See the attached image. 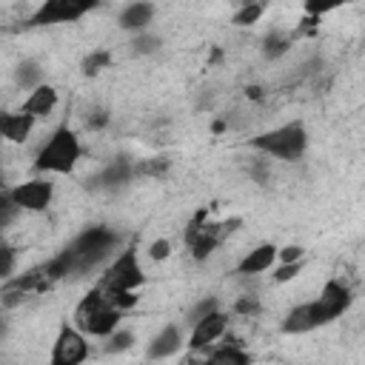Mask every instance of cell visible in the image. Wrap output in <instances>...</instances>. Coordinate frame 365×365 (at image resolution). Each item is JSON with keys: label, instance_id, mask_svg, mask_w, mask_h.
<instances>
[{"label": "cell", "instance_id": "30bf717a", "mask_svg": "<svg viewBox=\"0 0 365 365\" xmlns=\"http://www.w3.org/2000/svg\"><path fill=\"white\" fill-rule=\"evenodd\" d=\"M225 331H228V314L225 311H211V314H205L202 319H197L194 325H191V334H188V348L191 351H208L217 339H222L225 336Z\"/></svg>", "mask_w": 365, "mask_h": 365}, {"label": "cell", "instance_id": "8fae6325", "mask_svg": "<svg viewBox=\"0 0 365 365\" xmlns=\"http://www.w3.org/2000/svg\"><path fill=\"white\" fill-rule=\"evenodd\" d=\"M137 174H134V160L131 157H117V160H111L106 168H100L91 180H88V185L94 188V191H117V188H123L125 182H131Z\"/></svg>", "mask_w": 365, "mask_h": 365}, {"label": "cell", "instance_id": "7c38bea8", "mask_svg": "<svg viewBox=\"0 0 365 365\" xmlns=\"http://www.w3.org/2000/svg\"><path fill=\"white\" fill-rule=\"evenodd\" d=\"M277 259H279V248H277L274 242H259V245H254V248L237 262L234 274H237V277H259V274L271 271Z\"/></svg>", "mask_w": 365, "mask_h": 365}, {"label": "cell", "instance_id": "4316f807", "mask_svg": "<svg viewBox=\"0 0 365 365\" xmlns=\"http://www.w3.org/2000/svg\"><path fill=\"white\" fill-rule=\"evenodd\" d=\"M111 66V54L106 51V48H100V51H91L86 60H83V74H100L103 68H108Z\"/></svg>", "mask_w": 365, "mask_h": 365}, {"label": "cell", "instance_id": "4fadbf2b", "mask_svg": "<svg viewBox=\"0 0 365 365\" xmlns=\"http://www.w3.org/2000/svg\"><path fill=\"white\" fill-rule=\"evenodd\" d=\"M317 302L322 305V311H325V317L334 322L336 317H342L348 308H351V302H354V291L342 282V279H328L322 288H319V297H317Z\"/></svg>", "mask_w": 365, "mask_h": 365}, {"label": "cell", "instance_id": "83f0119b", "mask_svg": "<svg viewBox=\"0 0 365 365\" xmlns=\"http://www.w3.org/2000/svg\"><path fill=\"white\" fill-rule=\"evenodd\" d=\"M348 0H305V14L311 17H322V14H331L336 11L339 6H345Z\"/></svg>", "mask_w": 365, "mask_h": 365}, {"label": "cell", "instance_id": "d590c367", "mask_svg": "<svg viewBox=\"0 0 365 365\" xmlns=\"http://www.w3.org/2000/svg\"><path fill=\"white\" fill-rule=\"evenodd\" d=\"M245 3H251V0H245Z\"/></svg>", "mask_w": 365, "mask_h": 365}, {"label": "cell", "instance_id": "d4e9b609", "mask_svg": "<svg viewBox=\"0 0 365 365\" xmlns=\"http://www.w3.org/2000/svg\"><path fill=\"white\" fill-rule=\"evenodd\" d=\"M160 46H163V40H160L157 34H151L148 29H145V31H137L134 40H131V48H134L137 54H154V51H160Z\"/></svg>", "mask_w": 365, "mask_h": 365}, {"label": "cell", "instance_id": "603a6c76", "mask_svg": "<svg viewBox=\"0 0 365 365\" xmlns=\"http://www.w3.org/2000/svg\"><path fill=\"white\" fill-rule=\"evenodd\" d=\"M262 11H265V3H262V0H251V3H245V6L234 14V26H254V23L262 17Z\"/></svg>", "mask_w": 365, "mask_h": 365}, {"label": "cell", "instance_id": "f1b7e54d", "mask_svg": "<svg viewBox=\"0 0 365 365\" xmlns=\"http://www.w3.org/2000/svg\"><path fill=\"white\" fill-rule=\"evenodd\" d=\"M259 311H262V305H259V297H254V294H242L234 302V314H240V317H257Z\"/></svg>", "mask_w": 365, "mask_h": 365}, {"label": "cell", "instance_id": "4dcf8cb0", "mask_svg": "<svg viewBox=\"0 0 365 365\" xmlns=\"http://www.w3.org/2000/svg\"><path fill=\"white\" fill-rule=\"evenodd\" d=\"M103 291H106V288H103ZM106 297H108L120 311H131V308L140 302L137 291H106Z\"/></svg>", "mask_w": 365, "mask_h": 365}, {"label": "cell", "instance_id": "d6986e66", "mask_svg": "<svg viewBox=\"0 0 365 365\" xmlns=\"http://www.w3.org/2000/svg\"><path fill=\"white\" fill-rule=\"evenodd\" d=\"M294 46V37L282 34V31H268L262 37V57L265 60H279L282 54H288Z\"/></svg>", "mask_w": 365, "mask_h": 365}, {"label": "cell", "instance_id": "8992f818", "mask_svg": "<svg viewBox=\"0 0 365 365\" xmlns=\"http://www.w3.org/2000/svg\"><path fill=\"white\" fill-rule=\"evenodd\" d=\"M94 6H97V0H43L31 11L29 26L43 29V26H57V23H77Z\"/></svg>", "mask_w": 365, "mask_h": 365}, {"label": "cell", "instance_id": "7a4b0ae2", "mask_svg": "<svg viewBox=\"0 0 365 365\" xmlns=\"http://www.w3.org/2000/svg\"><path fill=\"white\" fill-rule=\"evenodd\" d=\"M83 157V145L74 128L57 125L48 140L34 154V171L37 174H68Z\"/></svg>", "mask_w": 365, "mask_h": 365}, {"label": "cell", "instance_id": "d6a6232c", "mask_svg": "<svg viewBox=\"0 0 365 365\" xmlns=\"http://www.w3.org/2000/svg\"><path fill=\"white\" fill-rule=\"evenodd\" d=\"M148 257H151V259H168V257H171V242H168L165 237L154 240V242L148 245Z\"/></svg>", "mask_w": 365, "mask_h": 365}, {"label": "cell", "instance_id": "2e32d148", "mask_svg": "<svg viewBox=\"0 0 365 365\" xmlns=\"http://www.w3.org/2000/svg\"><path fill=\"white\" fill-rule=\"evenodd\" d=\"M154 20V3L148 0H131L120 14H117V26L125 31H145Z\"/></svg>", "mask_w": 365, "mask_h": 365}, {"label": "cell", "instance_id": "9a60e30c", "mask_svg": "<svg viewBox=\"0 0 365 365\" xmlns=\"http://www.w3.org/2000/svg\"><path fill=\"white\" fill-rule=\"evenodd\" d=\"M180 348H182V331H180L177 322H168V325H163V328L151 336V342H148V348H145V356H148V359H168V356H174Z\"/></svg>", "mask_w": 365, "mask_h": 365}, {"label": "cell", "instance_id": "836d02e7", "mask_svg": "<svg viewBox=\"0 0 365 365\" xmlns=\"http://www.w3.org/2000/svg\"><path fill=\"white\" fill-rule=\"evenodd\" d=\"M294 259H305V248L302 245H285V248H279V259L277 262H294Z\"/></svg>", "mask_w": 365, "mask_h": 365}, {"label": "cell", "instance_id": "e575fe53", "mask_svg": "<svg viewBox=\"0 0 365 365\" xmlns=\"http://www.w3.org/2000/svg\"><path fill=\"white\" fill-rule=\"evenodd\" d=\"M3 279L14 277V248L11 245H3V271H0Z\"/></svg>", "mask_w": 365, "mask_h": 365}, {"label": "cell", "instance_id": "3957f363", "mask_svg": "<svg viewBox=\"0 0 365 365\" xmlns=\"http://www.w3.org/2000/svg\"><path fill=\"white\" fill-rule=\"evenodd\" d=\"M251 148L271 160H285V163L302 160L308 151V128L299 120L282 123L277 128H268V131L251 137Z\"/></svg>", "mask_w": 365, "mask_h": 365}, {"label": "cell", "instance_id": "44dd1931", "mask_svg": "<svg viewBox=\"0 0 365 365\" xmlns=\"http://www.w3.org/2000/svg\"><path fill=\"white\" fill-rule=\"evenodd\" d=\"M171 168V160L168 157H143V160H134V174L137 177H145V180H160L165 177Z\"/></svg>", "mask_w": 365, "mask_h": 365}, {"label": "cell", "instance_id": "277c9868", "mask_svg": "<svg viewBox=\"0 0 365 365\" xmlns=\"http://www.w3.org/2000/svg\"><path fill=\"white\" fill-rule=\"evenodd\" d=\"M120 317H123V311L106 297V291H103L100 285H94V288L77 302V308H74V325H77L83 334L100 336V339H106L111 331L120 328Z\"/></svg>", "mask_w": 365, "mask_h": 365}, {"label": "cell", "instance_id": "cb8c5ba5", "mask_svg": "<svg viewBox=\"0 0 365 365\" xmlns=\"http://www.w3.org/2000/svg\"><path fill=\"white\" fill-rule=\"evenodd\" d=\"M17 214H23V208L14 202L11 191H9V188H3V191H0V225H3V228H9V225L14 222V217H17Z\"/></svg>", "mask_w": 365, "mask_h": 365}, {"label": "cell", "instance_id": "1f68e13d", "mask_svg": "<svg viewBox=\"0 0 365 365\" xmlns=\"http://www.w3.org/2000/svg\"><path fill=\"white\" fill-rule=\"evenodd\" d=\"M220 308V302L214 299V297H205V299H200L197 305H191V311H188V325H194L197 319H202L205 314H211V311H217Z\"/></svg>", "mask_w": 365, "mask_h": 365}, {"label": "cell", "instance_id": "9c48e42d", "mask_svg": "<svg viewBox=\"0 0 365 365\" xmlns=\"http://www.w3.org/2000/svg\"><path fill=\"white\" fill-rule=\"evenodd\" d=\"M328 322H331V319L325 317L322 305H319L317 299H308V302L294 305V308L282 317L279 331L288 334V336H299V334H311V331H317V328H322V325H328Z\"/></svg>", "mask_w": 365, "mask_h": 365}, {"label": "cell", "instance_id": "ac0fdd59", "mask_svg": "<svg viewBox=\"0 0 365 365\" xmlns=\"http://www.w3.org/2000/svg\"><path fill=\"white\" fill-rule=\"evenodd\" d=\"M242 342L240 339H234V336H228L225 342H214L202 356L208 359V362H234V365H245V362H251V354L248 351H242L240 348Z\"/></svg>", "mask_w": 365, "mask_h": 365}, {"label": "cell", "instance_id": "ba28073f", "mask_svg": "<svg viewBox=\"0 0 365 365\" xmlns=\"http://www.w3.org/2000/svg\"><path fill=\"white\" fill-rule=\"evenodd\" d=\"M9 191H11L14 202L23 211H29V214L46 211L51 205V200H54V182L48 180V174H37L31 180H23L17 185H9Z\"/></svg>", "mask_w": 365, "mask_h": 365}, {"label": "cell", "instance_id": "e0dca14e", "mask_svg": "<svg viewBox=\"0 0 365 365\" xmlns=\"http://www.w3.org/2000/svg\"><path fill=\"white\" fill-rule=\"evenodd\" d=\"M57 88L54 86H48V83H40L37 88H31L29 94H26V100L20 103V108L23 111H29V114H34L37 120H43V117H48L54 108H57Z\"/></svg>", "mask_w": 365, "mask_h": 365}, {"label": "cell", "instance_id": "6da1fadb", "mask_svg": "<svg viewBox=\"0 0 365 365\" xmlns=\"http://www.w3.org/2000/svg\"><path fill=\"white\" fill-rule=\"evenodd\" d=\"M120 248V234L108 225H88L83 228L60 254H54L48 262H43L46 277L54 282L60 279H80L97 268H106L108 259Z\"/></svg>", "mask_w": 365, "mask_h": 365}, {"label": "cell", "instance_id": "ffe728a7", "mask_svg": "<svg viewBox=\"0 0 365 365\" xmlns=\"http://www.w3.org/2000/svg\"><path fill=\"white\" fill-rule=\"evenodd\" d=\"M14 83L23 88V91H31L43 83V68L37 60H23L17 68H14Z\"/></svg>", "mask_w": 365, "mask_h": 365}, {"label": "cell", "instance_id": "5b68a950", "mask_svg": "<svg viewBox=\"0 0 365 365\" xmlns=\"http://www.w3.org/2000/svg\"><path fill=\"white\" fill-rule=\"evenodd\" d=\"M143 282H145V274H143V262L137 257V245H125L123 251H117L108 259L97 285L106 291H137Z\"/></svg>", "mask_w": 365, "mask_h": 365}, {"label": "cell", "instance_id": "7402d4cb", "mask_svg": "<svg viewBox=\"0 0 365 365\" xmlns=\"http://www.w3.org/2000/svg\"><path fill=\"white\" fill-rule=\"evenodd\" d=\"M131 345H134V334L125 331V328H117V331H111V334L106 336L103 351H106V354H123V351H128Z\"/></svg>", "mask_w": 365, "mask_h": 365}, {"label": "cell", "instance_id": "484cf974", "mask_svg": "<svg viewBox=\"0 0 365 365\" xmlns=\"http://www.w3.org/2000/svg\"><path fill=\"white\" fill-rule=\"evenodd\" d=\"M305 259H294V262H277L274 265V282H291L302 274Z\"/></svg>", "mask_w": 365, "mask_h": 365}, {"label": "cell", "instance_id": "5bb4252c", "mask_svg": "<svg viewBox=\"0 0 365 365\" xmlns=\"http://www.w3.org/2000/svg\"><path fill=\"white\" fill-rule=\"evenodd\" d=\"M34 125H37V117L29 114V111H23V108L20 111H6L0 117V134L6 137V143H14V145L26 143L31 137Z\"/></svg>", "mask_w": 365, "mask_h": 365}, {"label": "cell", "instance_id": "f546056e", "mask_svg": "<svg viewBox=\"0 0 365 365\" xmlns=\"http://www.w3.org/2000/svg\"><path fill=\"white\" fill-rule=\"evenodd\" d=\"M108 120H111V114L103 106H91L86 111V128H91V131H103L108 125Z\"/></svg>", "mask_w": 365, "mask_h": 365}, {"label": "cell", "instance_id": "52a82bcc", "mask_svg": "<svg viewBox=\"0 0 365 365\" xmlns=\"http://www.w3.org/2000/svg\"><path fill=\"white\" fill-rule=\"evenodd\" d=\"M91 354L88 348V334H83L77 325H60L54 345H51V365H80Z\"/></svg>", "mask_w": 365, "mask_h": 365}]
</instances>
